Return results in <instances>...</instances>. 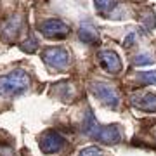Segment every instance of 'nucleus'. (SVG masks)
<instances>
[{
	"mask_svg": "<svg viewBox=\"0 0 156 156\" xmlns=\"http://www.w3.org/2000/svg\"><path fill=\"white\" fill-rule=\"evenodd\" d=\"M90 90H92V94L104 106L111 108V109H116L118 108V104H120V95H118L116 89L113 85L106 83V82H94V83L90 85Z\"/></svg>",
	"mask_w": 156,
	"mask_h": 156,
	"instance_id": "nucleus-3",
	"label": "nucleus"
},
{
	"mask_svg": "<svg viewBox=\"0 0 156 156\" xmlns=\"http://www.w3.org/2000/svg\"><path fill=\"white\" fill-rule=\"evenodd\" d=\"M21 50L23 52H28V54H33L35 50L38 49V42H37V38L35 37H28V38L24 40V42H21Z\"/></svg>",
	"mask_w": 156,
	"mask_h": 156,
	"instance_id": "nucleus-13",
	"label": "nucleus"
},
{
	"mask_svg": "<svg viewBox=\"0 0 156 156\" xmlns=\"http://www.w3.org/2000/svg\"><path fill=\"white\" fill-rule=\"evenodd\" d=\"M40 33L49 40H62L69 35V26L61 19H45L38 24Z\"/></svg>",
	"mask_w": 156,
	"mask_h": 156,
	"instance_id": "nucleus-4",
	"label": "nucleus"
},
{
	"mask_svg": "<svg viewBox=\"0 0 156 156\" xmlns=\"http://www.w3.org/2000/svg\"><path fill=\"white\" fill-rule=\"evenodd\" d=\"M132 104L137 109L146 113H156V94L147 92V94H137L132 97Z\"/></svg>",
	"mask_w": 156,
	"mask_h": 156,
	"instance_id": "nucleus-8",
	"label": "nucleus"
},
{
	"mask_svg": "<svg viewBox=\"0 0 156 156\" xmlns=\"http://www.w3.org/2000/svg\"><path fill=\"white\" fill-rule=\"evenodd\" d=\"M64 142L66 140H64V137L59 132H56V130H47L40 137V149L45 154H54V153H59L64 147Z\"/></svg>",
	"mask_w": 156,
	"mask_h": 156,
	"instance_id": "nucleus-5",
	"label": "nucleus"
},
{
	"mask_svg": "<svg viewBox=\"0 0 156 156\" xmlns=\"http://www.w3.org/2000/svg\"><path fill=\"white\" fill-rule=\"evenodd\" d=\"M116 0H94V7L95 11L99 12L101 16H108L116 9Z\"/></svg>",
	"mask_w": 156,
	"mask_h": 156,
	"instance_id": "nucleus-12",
	"label": "nucleus"
},
{
	"mask_svg": "<svg viewBox=\"0 0 156 156\" xmlns=\"http://www.w3.org/2000/svg\"><path fill=\"white\" fill-rule=\"evenodd\" d=\"M97 59H99L101 66L104 68L108 73H111V75H118V73L122 71V59H120V56H118L115 50H101L99 56H97Z\"/></svg>",
	"mask_w": 156,
	"mask_h": 156,
	"instance_id": "nucleus-7",
	"label": "nucleus"
},
{
	"mask_svg": "<svg viewBox=\"0 0 156 156\" xmlns=\"http://www.w3.org/2000/svg\"><path fill=\"white\" fill-rule=\"evenodd\" d=\"M78 38L87 45H97L99 44V31L90 24V23H83L80 30H78Z\"/></svg>",
	"mask_w": 156,
	"mask_h": 156,
	"instance_id": "nucleus-10",
	"label": "nucleus"
},
{
	"mask_svg": "<svg viewBox=\"0 0 156 156\" xmlns=\"http://www.w3.org/2000/svg\"><path fill=\"white\" fill-rule=\"evenodd\" d=\"M21 24H23L21 16H11V17H7L5 21L2 23V26H0V33L4 35L7 40L16 38L17 35H19V31H21Z\"/></svg>",
	"mask_w": 156,
	"mask_h": 156,
	"instance_id": "nucleus-9",
	"label": "nucleus"
},
{
	"mask_svg": "<svg viewBox=\"0 0 156 156\" xmlns=\"http://www.w3.org/2000/svg\"><path fill=\"white\" fill-rule=\"evenodd\" d=\"M30 87V76L23 69H14V71L2 75L0 76V95L11 97V95H19Z\"/></svg>",
	"mask_w": 156,
	"mask_h": 156,
	"instance_id": "nucleus-1",
	"label": "nucleus"
},
{
	"mask_svg": "<svg viewBox=\"0 0 156 156\" xmlns=\"http://www.w3.org/2000/svg\"><path fill=\"white\" fill-rule=\"evenodd\" d=\"M80 156H102V149L97 146H89L80 151Z\"/></svg>",
	"mask_w": 156,
	"mask_h": 156,
	"instance_id": "nucleus-16",
	"label": "nucleus"
},
{
	"mask_svg": "<svg viewBox=\"0 0 156 156\" xmlns=\"http://www.w3.org/2000/svg\"><path fill=\"white\" fill-rule=\"evenodd\" d=\"M134 40H135V33L132 31V33H128L125 38H123V47H132L134 45Z\"/></svg>",
	"mask_w": 156,
	"mask_h": 156,
	"instance_id": "nucleus-17",
	"label": "nucleus"
},
{
	"mask_svg": "<svg viewBox=\"0 0 156 156\" xmlns=\"http://www.w3.org/2000/svg\"><path fill=\"white\" fill-rule=\"evenodd\" d=\"M92 139H95L97 142H102V144L115 146L122 140V132H120L118 125H104V127L99 125V128H97V132Z\"/></svg>",
	"mask_w": 156,
	"mask_h": 156,
	"instance_id": "nucleus-6",
	"label": "nucleus"
},
{
	"mask_svg": "<svg viewBox=\"0 0 156 156\" xmlns=\"http://www.w3.org/2000/svg\"><path fill=\"white\" fill-rule=\"evenodd\" d=\"M153 56H149V54H139V56H135L134 59V64L135 66H146V64H153Z\"/></svg>",
	"mask_w": 156,
	"mask_h": 156,
	"instance_id": "nucleus-15",
	"label": "nucleus"
},
{
	"mask_svg": "<svg viewBox=\"0 0 156 156\" xmlns=\"http://www.w3.org/2000/svg\"><path fill=\"white\" fill-rule=\"evenodd\" d=\"M69 59V52L64 47H47L42 50V61L52 69H66Z\"/></svg>",
	"mask_w": 156,
	"mask_h": 156,
	"instance_id": "nucleus-2",
	"label": "nucleus"
},
{
	"mask_svg": "<svg viewBox=\"0 0 156 156\" xmlns=\"http://www.w3.org/2000/svg\"><path fill=\"white\" fill-rule=\"evenodd\" d=\"M97 128H99V123L95 122V118H94V115H92V111L90 109H87V115H85V118H83V134L85 135H89L90 139L95 135V132H97Z\"/></svg>",
	"mask_w": 156,
	"mask_h": 156,
	"instance_id": "nucleus-11",
	"label": "nucleus"
},
{
	"mask_svg": "<svg viewBox=\"0 0 156 156\" xmlns=\"http://www.w3.org/2000/svg\"><path fill=\"white\" fill-rule=\"evenodd\" d=\"M140 83H146V85H156V69L154 71H142L139 73L137 76Z\"/></svg>",
	"mask_w": 156,
	"mask_h": 156,
	"instance_id": "nucleus-14",
	"label": "nucleus"
}]
</instances>
